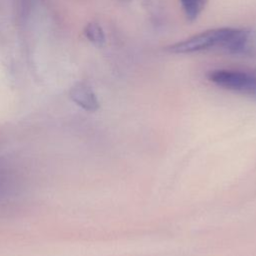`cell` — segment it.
Returning <instances> with one entry per match:
<instances>
[{"label": "cell", "instance_id": "1", "mask_svg": "<svg viewBox=\"0 0 256 256\" xmlns=\"http://www.w3.org/2000/svg\"><path fill=\"white\" fill-rule=\"evenodd\" d=\"M234 28L223 27L206 30L181 42L166 47V51L174 54L194 53L212 48L223 49L227 40L233 33Z\"/></svg>", "mask_w": 256, "mask_h": 256}, {"label": "cell", "instance_id": "2", "mask_svg": "<svg viewBox=\"0 0 256 256\" xmlns=\"http://www.w3.org/2000/svg\"><path fill=\"white\" fill-rule=\"evenodd\" d=\"M208 78L224 89L256 97V72L218 69L209 72Z\"/></svg>", "mask_w": 256, "mask_h": 256}, {"label": "cell", "instance_id": "3", "mask_svg": "<svg viewBox=\"0 0 256 256\" xmlns=\"http://www.w3.org/2000/svg\"><path fill=\"white\" fill-rule=\"evenodd\" d=\"M222 50L233 55H256V31L246 28H234Z\"/></svg>", "mask_w": 256, "mask_h": 256}, {"label": "cell", "instance_id": "4", "mask_svg": "<svg viewBox=\"0 0 256 256\" xmlns=\"http://www.w3.org/2000/svg\"><path fill=\"white\" fill-rule=\"evenodd\" d=\"M70 98L82 109L94 112L99 108V102L93 89L84 82L74 84L69 92Z\"/></svg>", "mask_w": 256, "mask_h": 256}, {"label": "cell", "instance_id": "5", "mask_svg": "<svg viewBox=\"0 0 256 256\" xmlns=\"http://www.w3.org/2000/svg\"><path fill=\"white\" fill-rule=\"evenodd\" d=\"M188 20L193 21L202 13L209 0H179Z\"/></svg>", "mask_w": 256, "mask_h": 256}, {"label": "cell", "instance_id": "6", "mask_svg": "<svg viewBox=\"0 0 256 256\" xmlns=\"http://www.w3.org/2000/svg\"><path fill=\"white\" fill-rule=\"evenodd\" d=\"M86 38L95 46L101 47L105 43V34L102 27L94 22L88 23L84 29Z\"/></svg>", "mask_w": 256, "mask_h": 256}, {"label": "cell", "instance_id": "7", "mask_svg": "<svg viewBox=\"0 0 256 256\" xmlns=\"http://www.w3.org/2000/svg\"><path fill=\"white\" fill-rule=\"evenodd\" d=\"M6 180V176L4 174L3 169L0 167V187H2L4 185V181Z\"/></svg>", "mask_w": 256, "mask_h": 256}]
</instances>
